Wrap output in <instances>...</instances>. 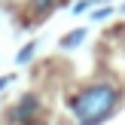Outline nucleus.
I'll use <instances>...</instances> for the list:
<instances>
[{
    "instance_id": "0eeeda50",
    "label": "nucleus",
    "mask_w": 125,
    "mask_h": 125,
    "mask_svg": "<svg viewBox=\"0 0 125 125\" xmlns=\"http://www.w3.org/2000/svg\"><path fill=\"white\" fill-rule=\"evenodd\" d=\"M122 9H125V6H122Z\"/></svg>"
},
{
    "instance_id": "20e7f679",
    "label": "nucleus",
    "mask_w": 125,
    "mask_h": 125,
    "mask_svg": "<svg viewBox=\"0 0 125 125\" xmlns=\"http://www.w3.org/2000/svg\"><path fill=\"white\" fill-rule=\"evenodd\" d=\"M34 49H37L34 43H28V46H24L21 52H18V61H21V64H24V61H31V55H34Z\"/></svg>"
},
{
    "instance_id": "f257e3e1",
    "label": "nucleus",
    "mask_w": 125,
    "mask_h": 125,
    "mask_svg": "<svg viewBox=\"0 0 125 125\" xmlns=\"http://www.w3.org/2000/svg\"><path fill=\"white\" fill-rule=\"evenodd\" d=\"M119 104V92L113 85H89L70 101V110L76 113L79 125H101Z\"/></svg>"
},
{
    "instance_id": "7ed1b4c3",
    "label": "nucleus",
    "mask_w": 125,
    "mask_h": 125,
    "mask_svg": "<svg viewBox=\"0 0 125 125\" xmlns=\"http://www.w3.org/2000/svg\"><path fill=\"white\" fill-rule=\"evenodd\" d=\"M83 37H85V31H73L67 40H61V46H64V49H73V46H79V43H83Z\"/></svg>"
},
{
    "instance_id": "39448f33",
    "label": "nucleus",
    "mask_w": 125,
    "mask_h": 125,
    "mask_svg": "<svg viewBox=\"0 0 125 125\" xmlns=\"http://www.w3.org/2000/svg\"><path fill=\"white\" fill-rule=\"evenodd\" d=\"M52 3H55V0H34V9H37V12H46Z\"/></svg>"
},
{
    "instance_id": "423d86ee",
    "label": "nucleus",
    "mask_w": 125,
    "mask_h": 125,
    "mask_svg": "<svg viewBox=\"0 0 125 125\" xmlns=\"http://www.w3.org/2000/svg\"><path fill=\"white\" fill-rule=\"evenodd\" d=\"M92 3H95V0H79V3L76 6H73V12H85V9H89V6Z\"/></svg>"
},
{
    "instance_id": "f03ea898",
    "label": "nucleus",
    "mask_w": 125,
    "mask_h": 125,
    "mask_svg": "<svg viewBox=\"0 0 125 125\" xmlns=\"http://www.w3.org/2000/svg\"><path fill=\"white\" fill-rule=\"evenodd\" d=\"M40 110V101H37L34 95H28V98H21V104H18L15 110H12V119L15 122H21V125H28L31 119H34V113Z\"/></svg>"
}]
</instances>
